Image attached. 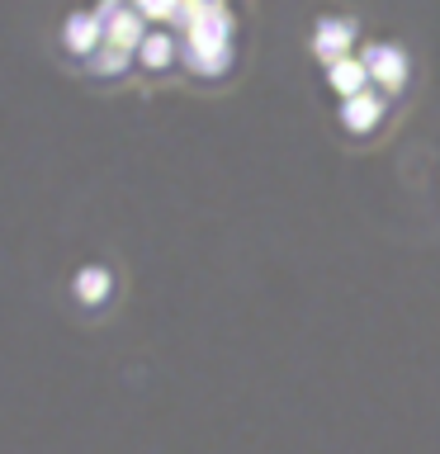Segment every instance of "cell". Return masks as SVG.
I'll list each match as a JSON object with an SVG mask.
<instances>
[{
    "label": "cell",
    "mask_w": 440,
    "mask_h": 454,
    "mask_svg": "<svg viewBox=\"0 0 440 454\" xmlns=\"http://www.w3.org/2000/svg\"><path fill=\"white\" fill-rule=\"evenodd\" d=\"M365 67H369V76H379L383 85H397V81H403V71H407V62H403V52H397V48H369Z\"/></svg>",
    "instance_id": "1"
},
{
    "label": "cell",
    "mask_w": 440,
    "mask_h": 454,
    "mask_svg": "<svg viewBox=\"0 0 440 454\" xmlns=\"http://www.w3.org/2000/svg\"><path fill=\"white\" fill-rule=\"evenodd\" d=\"M105 294H109V275L99 265H90V270H81V275H76V298H81V303H99Z\"/></svg>",
    "instance_id": "2"
},
{
    "label": "cell",
    "mask_w": 440,
    "mask_h": 454,
    "mask_svg": "<svg viewBox=\"0 0 440 454\" xmlns=\"http://www.w3.org/2000/svg\"><path fill=\"white\" fill-rule=\"evenodd\" d=\"M379 119V99H365V95H355L350 105H346V123L350 128H369Z\"/></svg>",
    "instance_id": "5"
},
{
    "label": "cell",
    "mask_w": 440,
    "mask_h": 454,
    "mask_svg": "<svg viewBox=\"0 0 440 454\" xmlns=\"http://www.w3.org/2000/svg\"><path fill=\"white\" fill-rule=\"evenodd\" d=\"M369 76L365 67H355V62H332V85L336 90H346V95H355L360 90V81Z\"/></svg>",
    "instance_id": "3"
},
{
    "label": "cell",
    "mask_w": 440,
    "mask_h": 454,
    "mask_svg": "<svg viewBox=\"0 0 440 454\" xmlns=\"http://www.w3.org/2000/svg\"><path fill=\"white\" fill-rule=\"evenodd\" d=\"M166 57H170V43H166L161 34H156V38H147V43H142V62H147V67H161V62H166Z\"/></svg>",
    "instance_id": "7"
},
{
    "label": "cell",
    "mask_w": 440,
    "mask_h": 454,
    "mask_svg": "<svg viewBox=\"0 0 440 454\" xmlns=\"http://www.w3.org/2000/svg\"><path fill=\"white\" fill-rule=\"evenodd\" d=\"M142 10H147V14H170V10H176V0H142Z\"/></svg>",
    "instance_id": "8"
},
{
    "label": "cell",
    "mask_w": 440,
    "mask_h": 454,
    "mask_svg": "<svg viewBox=\"0 0 440 454\" xmlns=\"http://www.w3.org/2000/svg\"><path fill=\"white\" fill-rule=\"evenodd\" d=\"M67 43L85 52V48L95 43V24H90V20H71V24H67Z\"/></svg>",
    "instance_id": "6"
},
{
    "label": "cell",
    "mask_w": 440,
    "mask_h": 454,
    "mask_svg": "<svg viewBox=\"0 0 440 454\" xmlns=\"http://www.w3.org/2000/svg\"><path fill=\"white\" fill-rule=\"evenodd\" d=\"M350 43V24H322V38H318V52L332 57L336 62V48H346Z\"/></svg>",
    "instance_id": "4"
}]
</instances>
